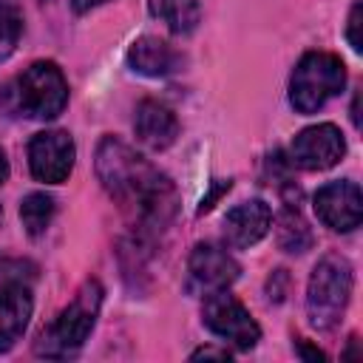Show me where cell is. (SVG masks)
Listing matches in <instances>:
<instances>
[{
	"label": "cell",
	"mask_w": 363,
	"mask_h": 363,
	"mask_svg": "<svg viewBox=\"0 0 363 363\" xmlns=\"http://www.w3.org/2000/svg\"><path fill=\"white\" fill-rule=\"evenodd\" d=\"M360 20H363V6L354 3L352 11H349V20H346V40L352 45V51H360L363 43H360Z\"/></svg>",
	"instance_id": "d6986e66"
},
{
	"label": "cell",
	"mask_w": 363,
	"mask_h": 363,
	"mask_svg": "<svg viewBox=\"0 0 363 363\" xmlns=\"http://www.w3.org/2000/svg\"><path fill=\"white\" fill-rule=\"evenodd\" d=\"M224 190H230V179H227V182H218V187H216V190H213V193H210V196L201 201V207H199V216H201V213H207V210L213 207V201L218 199V193H224Z\"/></svg>",
	"instance_id": "44dd1931"
},
{
	"label": "cell",
	"mask_w": 363,
	"mask_h": 363,
	"mask_svg": "<svg viewBox=\"0 0 363 363\" xmlns=\"http://www.w3.org/2000/svg\"><path fill=\"white\" fill-rule=\"evenodd\" d=\"M77 147L65 130H40L28 142V167L45 184H62L74 170Z\"/></svg>",
	"instance_id": "52a82bcc"
},
{
	"label": "cell",
	"mask_w": 363,
	"mask_h": 363,
	"mask_svg": "<svg viewBox=\"0 0 363 363\" xmlns=\"http://www.w3.org/2000/svg\"><path fill=\"white\" fill-rule=\"evenodd\" d=\"M147 9L173 34H190V31H196V26L201 20L199 0H150Z\"/></svg>",
	"instance_id": "9a60e30c"
},
{
	"label": "cell",
	"mask_w": 363,
	"mask_h": 363,
	"mask_svg": "<svg viewBox=\"0 0 363 363\" xmlns=\"http://www.w3.org/2000/svg\"><path fill=\"white\" fill-rule=\"evenodd\" d=\"M199 357H213V360H230V352L227 349H213V346H204V349H196L190 354V360H199Z\"/></svg>",
	"instance_id": "ffe728a7"
},
{
	"label": "cell",
	"mask_w": 363,
	"mask_h": 363,
	"mask_svg": "<svg viewBox=\"0 0 363 363\" xmlns=\"http://www.w3.org/2000/svg\"><path fill=\"white\" fill-rule=\"evenodd\" d=\"M187 269H190V278L207 292L230 286L241 272L238 261L221 244H213V241H201V244L193 247Z\"/></svg>",
	"instance_id": "30bf717a"
},
{
	"label": "cell",
	"mask_w": 363,
	"mask_h": 363,
	"mask_svg": "<svg viewBox=\"0 0 363 363\" xmlns=\"http://www.w3.org/2000/svg\"><path fill=\"white\" fill-rule=\"evenodd\" d=\"M312 204L318 218L335 233H349L363 221V196H360V187L349 179L326 182L315 193Z\"/></svg>",
	"instance_id": "9c48e42d"
},
{
	"label": "cell",
	"mask_w": 363,
	"mask_h": 363,
	"mask_svg": "<svg viewBox=\"0 0 363 363\" xmlns=\"http://www.w3.org/2000/svg\"><path fill=\"white\" fill-rule=\"evenodd\" d=\"M343 153H346V139L340 128L332 122L303 128L289 145V159L303 170H329L343 159Z\"/></svg>",
	"instance_id": "ba28073f"
},
{
	"label": "cell",
	"mask_w": 363,
	"mask_h": 363,
	"mask_svg": "<svg viewBox=\"0 0 363 363\" xmlns=\"http://www.w3.org/2000/svg\"><path fill=\"white\" fill-rule=\"evenodd\" d=\"M201 320L204 326L233 343L235 349H252L261 340V329L252 320V315L244 309V303L224 289H210L201 303Z\"/></svg>",
	"instance_id": "8992f818"
},
{
	"label": "cell",
	"mask_w": 363,
	"mask_h": 363,
	"mask_svg": "<svg viewBox=\"0 0 363 363\" xmlns=\"http://www.w3.org/2000/svg\"><path fill=\"white\" fill-rule=\"evenodd\" d=\"M96 176L102 187L139 218L142 230H162L176 213V187L164 173L147 164L130 145L105 136L96 147Z\"/></svg>",
	"instance_id": "6da1fadb"
},
{
	"label": "cell",
	"mask_w": 363,
	"mask_h": 363,
	"mask_svg": "<svg viewBox=\"0 0 363 363\" xmlns=\"http://www.w3.org/2000/svg\"><path fill=\"white\" fill-rule=\"evenodd\" d=\"M54 213H57V201H54V196H48V193H40V190H37V193H28V196L20 201V221H23V230H26L28 235H34V238L48 230Z\"/></svg>",
	"instance_id": "e0dca14e"
},
{
	"label": "cell",
	"mask_w": 363,
	"mask_h": 363,
	"mask_svg": "<svg viewBox=\"0 0 363 363\" xmlns=\"http://www.w3.org/2000/svg\"><path fill=\"white\" fill-rule=\"evenodd\" d=\"M346 85V65L329 51H309L289 77V102L298 113H318Z\"/></svg>",
	"instance_id": "5b68a950"
},
{
	"label": "cell",
	"mask_w": 363,
	"mask_h": 363,
	"mask_svg": "<svg viewBox=\"0 0 363 363\" xmlns=\"http://www.w3.org/2000/svg\"><path fill=\"white\" fill-rule=\"evenodd\" d=\"M9 179V159H6V153H3V147H0V184Z\"/></svg>",
	"instance_id": "cb8c5ba5"
},
{
	"label": "cell",
	"mask_w": 363,
	"mask_h": 363,
	"mask_svg": "<svg viewBox=\"0 0 363 363\" xmlns=\"http://www.w3.org/2000/svg\"><path fill=\"white\" fill-rule=\"evenodd\" d=\"M23 34V11L14 0H0V60L11 57Z\"/></svg>",
	"instance_id": "ac0fdd59"
},
{
	"label": "cell",
	"mask_w": 363,
	"mask_h": 363,
	"mask_svg": "<svg viewBox=\"0 0 363 363\" xmlns=\"http://www.w3.org/2000/svg\"><path fill=\"white\" fill-rule=\"evenodd\" d=\"M269 227H272V210L261 199L241 201L224 216V238L235 250H247L258 244L269 233Z\"/></svg>",
	"instance_id": "8fae6325"
},
{
	"label": "cell",
	"mask_w": 363,
	"mask_h": 363,
	"mask_svg": "<svg viewBox=\"0 0 363 363\" xmlns=\"http://www.w3.org/2000/svg\"><path fill=\"white\" fill-rule=\"evenodd\" d=\"M31 309H34V301L28 286L6 284L0 289V352H9L23 337Z\"/></svg>",
	"instance_id": "4fadbf2b"
},
{
	"label": "cell",
	"mask_w": 363,
	"mask_h": 363,
	"mask_svg": "<svg viewBox=\"0 0 363 363\" xmlns=\"http://www.w3.org/2000/svg\"><path fill=\"white\" fill-rule=\"evenodd\" d=\"M278 244L284 252H303L312 244V233H309L298 204H292V201L284 204V213L278 218Z\"/></svg>",
	"instance_id": "2e32d148"
},
{
	"label": "cell",
	"mask_w": 363,
	"mask_h": 363,
	"mask_svg": "<svg viewBox=\"0 0 363 363\" xmlns=\"http://www.w3.org/2000/svg\"><path fill=\"white\" fill-rule=\"evenodd\" d=\"M128 65L142 77H167L179 68V54L170 43L145 34L128 48Z\"/></svg>",
	"instance_id": "5bb4252c"
},
{
	"label": "cell",
	"mask_w": 363,
	"mask_h": 363,
	"mask_svg": "<svg viewBox=\"0 0 363 363\" xmlns=\"http://www.w3.org/2000/svg\"><path fill=\"white\" fill-rule=\"evenodd\" d=\"M102 3H108V0H71V9H74L77 14H88L91 9L102 6Z\"/></svg>",
	"instance_id": "7402d4cb"
},
{
	"label": "cell",
	"mask_w": 363,
	"mask_h": 363,
	"mask_svg": "<svg viewBox=\"0 0 363 363\" xmlns=\"http://www.w3.org/2000/svg\"><path fill=\"white\" fill-rule=\"evenodd\" d=\"M352 264L343 255L329 252L315 264L306 286V315L315 329L329 332L340 323L352 298Z\"/></svg>",
	"instance_id": "277c9868"
},
{
	"label": "cell",
	"mask_w": 363,
	"mask_h": 363,
	"mask_svg": "<svg viewBox=\"0 0 363 363\" xmlns=\"http://www.w3.org/2000/svg\"><path fill=\"white\" fill-rule=\"evenodd\" d=\"M0 218H3V210H0Z\"/></svg>",
	"instance_id": "d4e9b609"
},
{
	"label": "cell",
	"mask_w": 363,
	"mask_h": 363,
	"mask_svg": "<svg viewBox=\"0 0 363 363\" xmlns=\"http://www.w3.org/2000/svg\"><path fill=\"white\" fill-rule=\"evenodd\" d=\"M298 354H301V357H309V360H323V352L309 349L306 343H298Z\"/></svg>",
	"instance_id": "603a6c76"
},
{
	"label": "cell",
	"mask_w": 363,
	"mask_h": 363,
	"mask_svg": "<svg viewBox=\"0 0 363 363\" xmlns=\"http://www.w3.org/2000/svg\"><path fill=\"white\" fill-rule=\"evenodd\" d=\"M0 105L28 119H57L68 105V82L54 62H31L14 82L3 85Z\"/></svg>",
	"instance_id": "7a4b0ae2"
},
{
	"label": "cell",
	"mask_w": 363,
	"mask_h": 363,
	"mask_svg": "<svg viewBox=\"0 0 363 363\" xmlns=\"http://www.w3.org/2000/svg\"><path fill=\"white\" fill-rule=\"evenodd\" d=\"M99 306H102V286L99 281L88 278L74 301L57 315V320L37 337L34 343V352L40 357H68L74 352L82 349V343L88 340L94 323H96V315H99Z\"/></svg>",
	"instance_id": "3957f363"
},
{
	"label": "cell",
	"mask_w": 363,
	"mask_h": 363,
	"mask_svg": "<svg viewBox=\"0 0 363 363\" xmlns=\"http://www.w3.org/2000/svg\"><path fill=\"white\" fill-rule=\"evenodd\" d=\"M133 133L136 139L150 147V150H164L176 142L179 136V122L173 116L170 108H164L156 99H142L136 105V116H133Z\"/></svg>",
	"instance_id": "7c38bea8"
}]
</instances>
